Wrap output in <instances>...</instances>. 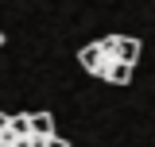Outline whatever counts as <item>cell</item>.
Returning a JSON list of instances; mask_svg holds the SVG:
<instances>
[{
  "label": "cell",
  "mask_w": 155,
  "mask_h": 147,
  "mask_svg": "<svg viewBox=\"0 0 155 147\" xmlns=\"http://www.w3.org/2000/svg\"><path fill=\"white\" fill-rule=\"evenodd\" d=\"M0 51H4V31H0Z\"/></svg>",
  "instance_id": "3957f363"
},
{
  "label": "cell",
  "mask_w": 155,
  "mask_h": 147,
  "mask_svg": "<svg viewBox=\"0 0 155 147\" xmlns=\"http://www.w3.org/2000/svg\"><path fill=\"white\" fill-rule=\"evenodd\" d=\"M143 54V43L136 35H105L78 51V62L89 77H101L109 85H128L136 74V62Z\"/></svg>",
  "instance_id": "6da1fadb"
},
{
  "label": "cell",
  "mask_w": 155,
  "mask_h": 147,
  "mask_svg": "<svg viewBox=\"0 0 155 147\" xmlns=\"http://www.w3.org/2000/svg\"><path fill=\"white\" fill-rule=\"evenodd\" d=\"M0 147H70L51 112H0Z\"/></svg>",
  "instance_id": "7a4b0ae2"
}]
</instances>
